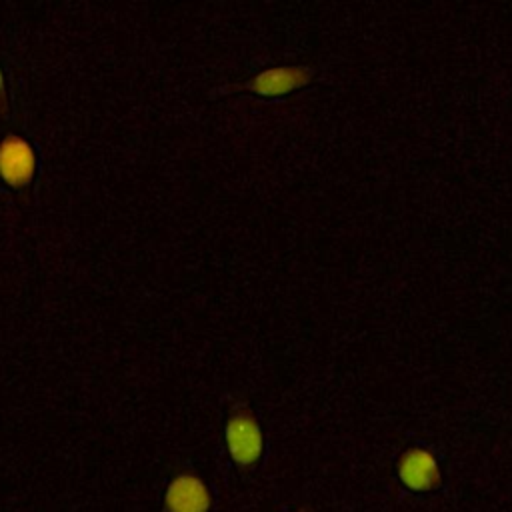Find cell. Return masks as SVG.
Instances as JSON below:
<instances>
[{
  "instance_id": "5b68a950",
  "label": "cell",
  "mask_w": 512,
  "mask_h": 512,
  "mask_svg": "<svg viewBox=\"0 0 512 512\" xmlns=\"http://www.w3.org/2000/svg\"><path fill=\"white\" fill-rule=\"evenodd\" d=\"M312 78L314 70L310 66H274L256 74L244 88L260 96H282L306 86Z\"/></svg>"
},
{
  "instance_id": "6da1fadb",
  "label": "cell",
  "mask_w": 512,
  "mask_h": 512,
  "mask_svg": "<svg viewBox=\"0 0 512 512\" xmlns=\"http://www.w3.org/2000/svg\"><path fill=\"white\" fill-rule=\"evenodd\" d=\"M224 440L232 462L240 468H254L264 454V432L250 408L238 406L230 414Z\"/></svg>"
},
{
  "instance_id": "7a4b0ae2",
  "label": "cell",
  "mask_w": 512,
  "mask_h": 512,
  "mask_svg": "<svg viewBox=\"0 0 512 512\" xmlns=\"http://www.w3.org/2000/svg\"><path fill=\"white\" fill-rule=\"evenodd\" d=\"M396 472L402 486L412 492H432L442 484V472L436 456L422 446L404 450L396 462Z\"/></svg>"
},
{
  "instance_id": "3957f363",
  "label": "cell",
  "mask_w": 512,
  "mask_h": 512,
  "mask_svg": "<svg viewBox=\"0 0 512 512\" xmlns=\"http://www.w3.org/2000/svg\"><path fill=\"white\" fill-rule=\"evenodd\" d=\"M212 492L194 472L176 474L164 492V512H210Z\"/></svg>"
},
{
  "instance_id": "8992f818",
  "label": "cell",
  "mask_w": 512,
  "mask_h": 512,
  "mask_svg": "<svg viewBox=\"0 0 512 512\" xmlns=\"http://www.w3.org/2000/svg\"><path fill=\"white\" fill-rule=\"evenodd\" d=\"M0 114H8V98H6V88H4L2 72H0Z\"/></svg>"
},
{
  "instance_id": "277c9868",
  "label": "cell",
  "mask_w": 512,
  "mask_h": 512,
  "mask_svg": "<svg viewBox=\"0 0 512 512\" xmlns=\"http://www.w3.org/2000/svg\"><path fill=\"white\" fill-rule=\"evenodd\" d=\"M34 172H36V154L32 146L16 134L6 136L0 144L2 180L14 188H24L34 178Z\"/></svg>"
},
{
  "instance_id": "52a82bcc",
  "label": "cell",
  "mask_w": 512,
  "mask_h": 512,
  "mask_svg": "<svg viewBox=\"0 0 512 512\" xmlns=\"http://www.w3.org/2000/svg\"><path fill=\"white\" fill-rule=\"evenodd\" d=\"M290 512H312L308 506H300V508H296V510H290Z\"/></svg>"
}]
</instances>
